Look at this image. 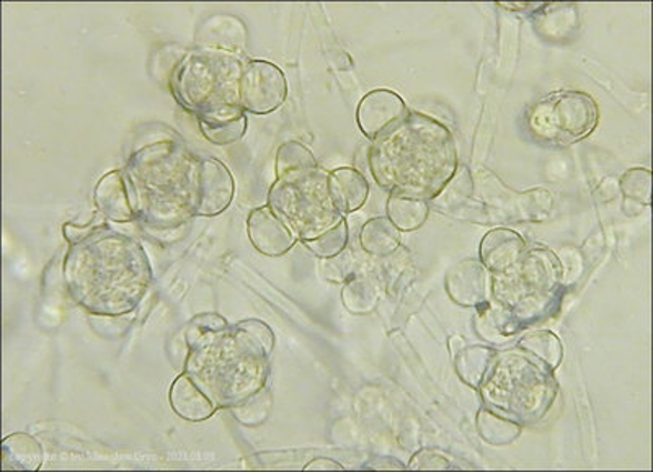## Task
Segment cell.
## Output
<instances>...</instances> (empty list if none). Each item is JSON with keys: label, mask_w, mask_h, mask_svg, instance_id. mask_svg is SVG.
Masks as SVG:
<instances>
[{"label": "cell", "mask_w": 653, "mask_h": 472, "mask_svg": "<svg viewBox=\"0 0 653 472\" xmlns=\"http://www.w3.org/2000/svg\"><path fill=\"white\" fill-rule=\"evenodd\" d=\"M203 137L217 145H231L241 141L247 133V114L229 120L200 121Z\"/></svg>", "instance_id": "obj_26"}, {"label": "cell", "mask_w": 653, "mask_h": 472, "mask_svg": "<svg viewBox=\"0 0 653 472\" xmlns=\"http://www.w3.org/2000/svg\"><path fill=\"white\" fill-rule=\"evenodd\" d=\"M621 192L627 200L639 204H651L652 173L649 169H631L621 177Z\"/></svg>", "instance_id": "obj_30"}, {"label": "cell", "mask_w": 653, "mask_h": 472, "mask_svg": "<svg viewBox=\"0 0 653 472\" xmlns=\"http://www.w3.org/2000/svg\"><path fill=\"white\" fill-rule=\"evenodd\" d=\"M526 242L512 229L496 228L481 242V262L490 273L506 272L526 252Z\"/></svg>", "instance_id": "obj_16"}, {"label": "cell", "mask_w": 653, "mask_h": 472, "mask_svg": "<svg viewBox=\"0 0 653 472\" xmlns=\"http://www.w3.org/2000/svg\"><path fill=\"white\" fill-rule=\"evenodd\" d=\"M329 192L340 213L352 214L366 203L370 183L360 170L340 167L329 172Z\"/></svg>", "instance_id": "obj_18"}, {"label": "cell", "mask_w": 653, "mask_h": 472, "mask_svg": "<svg viewBox=\"0 0 653 472\" xmlns=\"http://www.w3.org/2000/svg\"><path fill=\"white\" fill-rule=\"evenodd\" d=\"M492 361L493 350L485 349V347H469L458 353L456 371L465 384L479 389L489 374Z\"/></svg>", "instance_id": "obj_24"}, {"label": "cell", "mask_w": 653, "mask_h": 472, "mask_svg": "<svg viewBox=\"0 0 653 472\" xmlns=\"http://www.w3.org/2000/svg\"><path fill=\"white\" fill-rule=\"evenodd\" d=\"M368 164L382 189L433 200L456 175V141L435 118L410 111L398 127L374 139Z\"/></svg>", "instance_id": "obj_2"}, {"label": "cell", "mask_w": 653, "mask_h": 472, "mask_svg": "<svg viewBox=\"0 0 653 472\" xmlns=\"http://www.w3.org/2000/svg\"><path fill=\"white\" fill-rule=\"evenodd\" d=\"M380 290L371 280L352 277L342 290V303L353 315H366L380 304Z\"/></svg>", "instance_id": "obj_23"}, {"label": "cell", "mask_w": 653, "mask_h": 472, "mask_svg": "<svg viewBox=\"0 0 653 472\" xmlns=\"http://www.w3.org/2000/svg\"><path fill=\"white\" fill-rule=\"evenodd\" d=\"M360 244L370 255L388 257L401 248L402 234L389 218H373L361 229Z\"/></svg>", "instance_id": "obj_20"}, {"label": "cell", "mask_w": 653, "mask_h": 472, "mask_svg": "<svg viewBox=\"0 0 653 472\" xmlns=\"http://www.w3.org/2000/svg\"><path fill=\"white\" fill-rule=\"evenodd\" d=\"M234 194L235 182L231 170L218 159H200L194 217L214 218L224 213L231 207Z\"/></svg>", "instance_id": "obj_11"}, {"label": "cell", "mask_w": 653, "mask_h": 472, "mask_svg": "<svg viewBox=\"0 0 653 472\" xmlns=\"http://www.w3.org/2000/svg\"><path fill=\"white\" fill-rule=\"evenodd\" d=\"M93 203L97 211L114 224H128L137 220L127 180L118 170L107 173L99 180L93 192Z\"/></svg>", "instance_id": "obj_15"}, {"label": "cell", "mask_w": 653, "mask_h": 472, "mask_svg": "<svg viewBox=\"0 0 653 472\" xmlns=\"http://www.w3.org/2000/svg\"><path fill=\"white\" fill-rule=\"evenodd\" d=\"M247 234L253 248L262 255H287L297 245L298 238L270 207L255 208L247 218Z\"/></svg>", "instance_id": "obj_13"}, {"label": "cell", "mask_w": 653, "mask_h": 472, "mask_svg": "<svg viewBox=\"0 0 653 472\" xmlns=\"http://www.w3.org/2000/svg\"><path fill=\"white\" fill-rule=\"evenodd\" d=\"M478 430L484 442L493 446H505L520 436L521 425L505 416L496 415L490 409H482L478 414Z\"/></svg>", "instance_id": "obj_25"}, {"label": "cell", "mask_w": 653, "mask_h": 472, "mask_svg": "<svg viewBox=\"0 0 653 472\" xmlns=\"http://www.w3.org/2000/svg\"><path fill=\"white\" fill-rule=\"evenodd\" d=\"M382 461H385V458H382ZM364 468L368 470H405L404 464L398 463V461L391 464H382L381 461H378L376 464H366Z\"/></svg>", "instance_id": "obj_34"}, {"label": "cell", "mask_w": 653, "mask_h": 472, "mask_svg": "<svg viewBox=\"0 0 653 472\" xmlns=\"http://www.w3.org/2000/svg\"><path fill=\"white\" fill-rule=\"evenodd\" d=\"M69 242L64 281L69 294L93 315L120 318L144 300L152 269L141 242L107 222L64 225Z\"/></svg>", "instance_id": "obj_1"}, {"label": "cell", "mask_w": 653, "mask_h": 472, "mask_svg": "<svg viewBox=\"0 0 653 472\" xmlns=\"http://www.w3.org/2000/svg\"><path fill=\"white\" fill-rule=\"evenodd\" d=\"M446 291L456 304L481 308L492 293V277L481 260H464L448 272Z\"/></svg>", "instance_id": "obj_14"}, {"label": "cell", "mask_w": 653, "mask_h": 472, "mask_svg": "<svg viewBox=\"0 0 653 472\" xmlns=\"http://www.w3.org/2000/svg\"><path fill=\"white\" fill-rule=\"evenodd\" d=\"M170 408L187 422H204L217 414L218 405L189 374L183 373L173 381L169 392Z\"/></svg>", "instance_id": "obj_17"}, {"label": "cell", "mask_w": 653, "mask_h": 472, "mask_svg": "<svg viewBox=\"0 0 653 472\" xmlns=\"http://www.w3.org/2000/svg\"><path fill=\"white\" fill-rule=\"evenodd\" d=\"M410 113L399 93L378 89L366 93L358 106L356 121L361 133L371 141L398 127Z\"/></svg>", "instance_id": "obj_12"}, {"label": "cell", "mask_w": 653, "mask_h": 472, "mask_svg": "<svg viewBox=\"0 0 653 472\" xmlns=\"http://www.w3.org/2000/svg\"><path fill=\"white\" fill-rule=\"evenodd\" d=\"M244 66L238 54L221 48L191 51L173 76V97L200 121L241 117L245 113L241 107Z\"/></svg>", "instance_id": "obj_5"}, {"label": "cell", "mask_w": 653, "mask_h": 472, "mask_svg": "<svg viewBox=\"0 0 653 472\" xmlns=\"http://www.w3.org/2000/svg\"><path fill=\"white\" fill-rule=\"evenodd\" d=\"M315 164H318V161H315L314 154L305 145H302L301 142L291 141L284 142L278 149L274 170H277V177H280Z\"/></svg>", "instance_id": "obj_29"}, {"label": "cell", "mask_w": 653, "mask_h": 472, "mask_svg": "<svg viewBox=\"0 0 653 472\" xmlns=\"http://www.w3.org/2000/svg\"><path fill=\"white\" fill-rule=\"evenodd\" d=\"M269 207L302 242L318 238L345 220L329 192V172L315 164L277 177Z\"/></svg>", "instance_id": "obj_7"}, {"label": "cell", "mask_w": 653, "mask_h": 472, "mask_svg": "<svg viewBox=\"0 0 653 472\" xmlns=\"http://www.w3.org/2000/svg\"><path fill=\"white\" fill-rule=\"evenodd\" d=\"M562 280L561 262L551 250H526L512 269L492 277L500 325L513 333L543 319L561 298Z\"/></svg>", "instance_id": "obj_6"}, {"label": "cell", "mask_w": 653, "mask_h": 472, "mask_svg": "<svg viewBox=\"0 0 653 472\" xmlns=\"http://www.w3.org/2000/svg\"><path fill=\"white\" fill-rule=\"evenodd\" d=\"M353 260L349 249L343 250L340 255L325 259L322 265V272L329 281L333 283H345L352 278Z\"/></svg>", "instance_id": "obj_31"}, {"label": "cell", "mask_w": 653, "mask_h": 472, "mask_svg": "<svg viewBox=\"0 0 653 472\" xmlns=\"http://www.w3.org/2000/svg\"><path fill=\"white\" fill-rule=\"evenodd\" d=\"M343 466L340 463H336L335 460H330V458H318V460H312L311 463L305 464L304 471H342Z\"/></svg>", "instance_id": "obj_33"}, {"label": "cell", "mask_w": 653, "mask_h": 472, "mask_svg": "<svg viewBox=\"0 0 653 472\" xmlns=\"http://www.w3.org/2000/svg\"><path fill=\"white\" fill-rule=\"evenodd\" d=\"M198 164L200 159L170 141L131 155L124 180L138 220L161 231L187 224L194 217Z\"/></svg>", "instance_id": "obj_4"}, {"label": "cell", "mask_w": 653, "mask_h": 472, "mask_svg": "<svg viewBox=\"0 0 653 472\" xmlns=\"http://www.w3.org/2000/svg\"><path fill=\"white\" fill-rule=\"evenodd\" d=\"M2 470L27 471L41 470L44 461L43 444L30 433H12L2 440Z\"/></svg>", "instance_id": "obj_19"}, {"label": "cell", "mask_w": 653, "mask_h": 472, "mask_svg": "<svg viewBox=\"0 0 653 472\" xmlns=\"http://www.w3.org/2000/svg\"><path fill=\"white\" fill-rule=\"evenodd\" d=\"M388 218L401 232H412L422 228L430 217L429 201L419 198L391 193L385 204Z\"/></svg>", "instance_id": "obj_21"}, {"label": "cell", "mask_w": 653, "mask_h": 472, "mask_svg": "<svg viewBox=\"0 0 653 472\" xmlns=\"http://www.w3.org/2000/svg\"><path fill=\"white\" fill-rule=\"evenodd\" d=\"M349 234V224H346L345 220H342L333 228L326 229L318 238L305 241L304 245L319 259H332V257L340 255L346 249L350 241Z\"/></svg>", "instance_id": "obj_27"}, {"label": "cell", "mask_w": 653, "mask_h": 472, "mask_svg": "<svg viewBox=\"0 0 653 472\" xmlns=\"http://www.w3.org/2000/svg\"><path fill=\"white\" fill-rule=\"evenodd\" d=\"M272 408V394L263 388L262 391L250 395V398L245 399L241 404L234 405L231 411L239 422L244 423L247 426H255L269 419Z\"/></svg>", "instance_id": "obj_28"}, {"label": "cell", "mask_w": 653, "mask_h": 472, "mask_svg": "<svg viewBox=\"0 0 653 472\" xmlns=\"http://www.w3.org/2000/svg\"><path fill=\"white\" fill-rule=\"evenodd\" d=\"M521 352L530 359L540 361L545 368L554 371L557 370L562 359H564V349L561 340L555 333L549 331H533L524 333L518 342Z\"/></svg>", "instance_id": "obj_22"}, {"label": "cell", "mask_w": 653, "mask_h": 472, "mask_svg": "<svg viewBox=\"0 0 653 472\" xmlns=\"http://www.w3.org/2000/svg\"><path fill=\"white\" fill-rule=\"evenodd\" d=\"M270 353L244 325L190 331L185 373L218 408L232 409L265 388Z\"/></svg>", "instance_id": "obj_3"}, {"label": "cell", "mask_w": 653, "mask_h": 472, "mask_svg": "<svg viewBox=\"0 0 653 472\" xmlns=\"http://www.w3.org/2000/svg\"><path fill=\"white\" fill-rule=\"evenodd\" d=\"M489 371L479 389L492 408L521 420L540 419L551 408L555 398L554 378L540 361L524 353H506Z\"/></svg>", "instance_id": "obj_8"}, {"label": "cell", "mask_w": 653, "mask_h": 472, "mask_svg": "<svg viewBox=\"0 0 653 472\" xmlns=\"http://www.w3.org/2000/svg\"><path fill=\"white\" fill-rule=\"evenodd\" d=\"M287 97L288 81L277 64L262 59L245 62L241 81V107L245 113H273Z\"/></svg>", "instance_id": "obj_10"}, {"label": "cell", "mask_w": 653, "mask_h": 472, "mask_svg": "<svg viewBox=\"0 0 653 472\" xmlns=\"http://www.w3.org/2000/svg\"><path fill=\"white\" fill-rule=\"evenodd\" d=\"M600 110L595 99L585 92H555L531 107L528 127L547 144H575L589 138L599 127Z\"/></svg>", "instance_id": "obj_9"}, {"label": "cell", "mask_w": 653, "mask_h": 472, "mask_svg": "<svg viewBox=\"0 0 653 472\" xmlns=\"http://www.w3.org/2000/svg\"><path fill=\"white\" fill-rule=\"evenodd\" d=\"M451 463L436 450H422L410 461L409 470H450Z\"/></svg>", "instance_id": "obj_32"}]
</instances>
